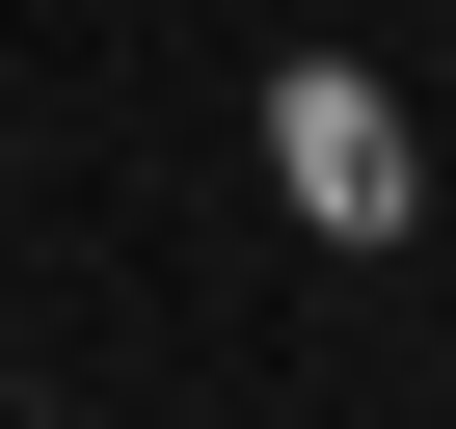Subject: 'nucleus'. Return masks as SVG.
<instances>
[{
	"label": "nucleus",
	"instance_id": "f257e3e1",
	"mask_svg": "<svg viewBox=\"0 0 456 429\" xmlns=\"http://www.w3.org/2000/svg\"><path fill=\"white\" fill-rule=\"evenodd\" d=\"M269 161H296L322 242H403V108H376L349 54H296V81H269Z\"/></svg>",
	"mask_w": 456,
	"mask_h": 429
}]
</instances>
